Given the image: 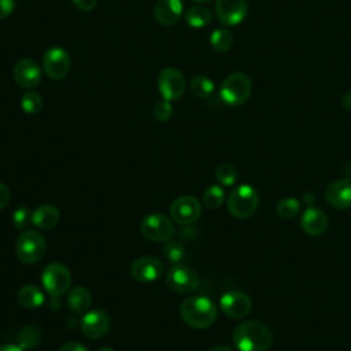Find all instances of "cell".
Wrapping results in <instances>:
<instances>
[{"label":"cell","instance_id":"cell-11","mask_svg":"<svg viewBox=\"0 0 351 351\" xmlns=\"http://www.w3.org/2000/svg\"><path fill=\"white\" fill-rule=\"evenodd\" d=\"M202 204L193 196H180L170 206V217L180 225H189L199 219Z\"/></svg>","mask_w":351,"mask_h":351},{"label":"cell","instance_id":"cell-31","mask_svg":"<svg viewBox=\"0 0 351 351\" xmlns=\"http://www.w3.org/2000/svg\"><path fill=\"white\" fill-rule=\"evenodd\" d=\"M163 255L165 258L174 263V265H178V263H182V261L185 259V250H184V245L178 241H173V240H169L165 243L163 245Z\"/></svg>","mask_w":351,"mask_h":351},{"label":"cell","instance_id":"cell-14","mask_svg":"<svg viewBox=\"0 0 351 351\" xmlns=\"http://www.w3.org/2000/svg\"><path fill=\"white\" fill-rule=\"evenodd\" d=\"M12 77L21 88L32 89L41 81V69L36 60L23 58L15 63L12 69Z\"/></svg>","mask_w":351,"mask_h":351},{"label":"cell","instance_id":"cell-4","mask_svg":"<svg viewBox=\"0 0 351 351\" xmlns=\"http://www.w3.org/2000/svg\"><path fill=\"white\" fill-rule=\"evenodd\" d=\"M259 204V196L254 186L243 184L236 186L228 196L226 207L232 217L237 219H245L251 217Z\"/></svg>","mask_w":351,"mask_h":351},{"label":"cell","instance_id":"cell-8","mask_svg":"<svg viewBox=\"0 0 351 351\" xmlns=\"http://www.w3.org/2000/svg\"><path fill=\"white\" fill-rule=\"evenodd\" d=\"M166 284L178 293H191L199 287V276L193 269L178 263L167 270Z\"/></svg>","mask_w":351,"mask_h":351},{"label":"cell","instance_id":"cell-35","mask_svg":"<svg viewBox=\"0 0 351 351\" xmlns=\"http://www.w3.org/2000/svg\"><path fill=\"white\" fill-rule=\"evenodd\" d=\"M71 1L80 11H84V12L92 11L99 3V0H71Z\"/></svg>","mask_w":351,"mask_h":351},{"label":"cell","instance_id":"cell-12","mask_svg":"<svg viewBox=\"0 0 351 351\" xmlns=\"http://www.w3.org/2000/svg\"><path fill=\"white\" fill-rule=\"evenodd\" d=\"M221 310L230 318L239 319L250 314L252 303L247 293L241 291H228L219 299Z\"/></svg>","mask_w":351,"mask_h":351},{"label":"cell","instance_id":"cell-28","mask_svg":"<svg viewBox=\"0 0 351 351\" xmlns=\"http://www.w3.org/2000/svg\"><path fill=\"white\" fill-rule=\"evenodd\" d=\"M210 44L217 52H225L232 47L233 36L226 29H215L210 36Z\"/></svg>","mask_w":351,"mask_h":351},{"label":"cell","instance_id":"cell-24","mask_svg":"<svg viewBox=\"0 0 351 351\" xmlns=\"http://www.w3.org/2000/svg\"><path fill=\"white\" fill-rule=\"evenodd\" d=\"M41 341V332L33 325L23 326L18 333V346L23 350L36 348Z\"/></svg>","mask_w":351,"mask_h":351},{"label":"cell","instance_id":"cell-3","mask_svg":"<svg viewBox=\"0 0 351 351\" xmlns=\"http://www.w3.org/2000/svg\"><path fill=\"white\" fill-rule=\"evenodd\" d=\"M252 92V82L245 73H232L221 84L219 97L228 106L244 104Z\"/></svg>","mask_w":351,"mask_h":351},{"label":"cell","instance_id":"cell-18","mask_svg":"<svg viewBox=\"0 0 351 351\" xmlns=\"http://www.w3.org/2000/svg\"><path fill=\"white\" fill-rule=\"evenodd\" d=\"M329 219L318 207H307L300 218V226L308 236H321L328 228Z\"/></svg>","mask_w":351,"mask_h":351},{"label":"cell","instance_id":"cell-25","mask_svg":"<svg viewBox=\"0 0 351 351\" xmlns=\"http://www.w3.org/2000/svg\"><path fill=\"white\" fill-rule=\"evenodd\" d=\"M191 92L199 97V99H204L208 97L213 92H214V82L207 77V75H195L191 80L189 84Z\"/></svg>","mask_w":351,"mask_h":351},{"label":"cell","instance_id":"cell-36","mask_svg":"<svg viewBox=\"0 0 351 351\" xmlns=\"http://www.w3.org/2000/svg\"><path fill=\"white\" fill-rule=\"evenodd\" d=\"M10 202V189L5 184L0 182V210H3Z\"/></svg>","mask_w":351,"mask_h":351},{"label":"cell","instance_id":"cell-39","mask_svg":"<svg viewBox=\"0 0 351 351\" xmlns=\"http://www.w3.org/2000/svg\"><path fill=\"white\" fill-rule=\"evenodd\" d=\"M0 351H25V350L15 344H3L0 346Z\"/></svg>","mask_w":351,"mask_h":351},{"label":"cell","instance_id":"cell-13","mask_svg":"<svg viewBox=\"0 0 351 351\" xmlns=\"http://www.w3.org/2000/svg\"><path fill=\"white\" fill-rule=\"evenodd\" d=\"M215 14L225 26H236L241 23L247 15L245 0H217Z\"/></svg>","mask_w":351,"mask_h":351},{"label":"cell","instance_id":"cell-9","mask_svg":"<svg viewBox=\"0 0 351 351\" xmlns=\"http://www.w3.org/2000/svg\"><path fill=\"white\" fill-rule=\"evenodd\" d=\"M158 90L163 100L174 101L185 93V80L174 67H165L158 75Z\"/></svg>","mask_w":351,"mask_h":351},{"label":"cell","instance_id":"cell-32","mask_svg":"<svg viewBox=\"0 0 351 351\" xmlns=\"http://www.w3.org/2000/svg\"><path fill=\"white\" fill-rule=\"evenodd\" d=\"M154 117L160 121L166 122L173 117V106L171 101L167 100H160L154 106Z\"/></svg>","mask_w":351,"mask_h":351},{"label":"cell","instance_id":"cell-15","mask_svg":"<svg viewBox=\"0 0 351 351\" xmlns=\"http://www.w3.org/2000/svg\"><path fill=\"white\" fill-rule=\"evenodd\" d=\"M110 317L103 310H89L81 318V330L89 339H100L110 330Z\"/></svg>","mask_w":351,"mask_h":351},{"label":"cell","instance_id":"cell-5","mask_svg":"<svg viewBox=\"0 0 351 351\" xmlns=\"http://www.w3.org/2000/svg\"><path fill=\"white\" fill-rule=\"evenodd\" d=\"M47 251V243L41 233L36 230L22 232L15 244V252L22 263L33 265L43 259Z\"/></svg>","mask_w":351,"mask_h":351},{"label":"cell","instance_id":"cell-1","mask_svg":"<svg viewBox=\"0 0 351 351\" xmlns=\"http://www.w3.org/2000/svg\"><path fill=\"white\" fill-rule=\"evenodd\" d=\"M233 344L239 351H267L273 344V333L261 321H245L234 328Z\"/></svg>","mask_w":351,"mask_h":351},{"label":"cell","instance_id":"cell-34","mask_svg":"<svg viewBox=\"0 0 351 351\" xmlns=\"http://www.w3.org/2000/svg\"><path fill=\"white\" fill-rule=\"evenodd\" d=\"M15 8L14 0H0V19L8 18Z\"/></svg>","mask_w":351,"mask_h":351},{"label":"cell","instance_id":"cell-20","mask_svg":"<svg viewBox=\"0 0 351 351\" xmlns=\"http://www.w3.org/2000/svg\"><path fill=\"white\" fill-rule=\"evenodd\" d=\"M60 221L59 210L52 204H41L32 213V223L38 229H52Z\"/></svg>","mask_w":351,"mask_h":351},{"label":"cell","instance_id":"cell-10","mask_svg":"<svg viewBox=\"0 0 351 351\" xmlns=\"http://www.w3.org/2000/svg\"><path fill=\"white\" fill-rule=\"evenodd\" d=\"M71 67L69 52L60 47H52L43 55V69L52 80H63Z\"/></svg>","mask_w":351,"mask_h":351},{"label":"cell","instance_id":"cell-27","mask_svg":"<svg viewBox=\"0 0 351 351\" xmlns=\"http://www.w3.org/2000/svg\"><path fill=\"white\" fill-rule=\"evenodd\" d=\"M276 211L282 219H293L300 213V202L295 197H284L277 203Z\"/></svg>","mask_w":351,"mask_h":351},{"label":"cell","instance_id":"cell-23","mask_svg":"<svg viewBox=\"0 0 351 351\" xmlns=\"http://www.w3.org/2000/svg\"><path fill=\"white\" fill-rule=\"evenodd\" d=\"M211 19H213V12L204 5H193L185 12L186 23L195 29L208 25Z\"/></svg>","mask_w":351,"mask_h":351},{"label":"cell","instance_id":"cell-26","mask_svg":"<svg viewBox=\"0 0 351 351\" xmlns=\"http://www.w3.org/2000/svg\"><path fill=\"white\" fill-rule=\"evenodd\" d=\"M225 202L223 188L219 185H211L203 192V206L210 210L221 207Z\"/></svg>","mask_w":351,"mask_h":351},{"label":"cell","instance_id":"cell-19","mask_svg":"<svg viewBox=\"0 0 351 351\" xmlns=\"http://www.w3.org/2000/svg\"><path fill=\"white\" fill-rule=\"evenodd\" d=\"M184 10L181 0H158L154 8V16L158 23L170 26L178 22Z\"/></svg>","mask_w":351,"mask_h":351},{"label":"cell","instance_id":"cell-22","mask_svg":"<svg viewBox=\"0 0 351 351\" xmlns=\"http://www.w3.org/2000/svg\"><path fill=\"white\" fill-rule=\"evenodd\" d=\"M90 292L85 287H74L67 295V304L74 313H86L90 306Z\"/></svg>","mask_w":351,"mask_h":351},{"label":"cell","instance_id":"cell-16","mask_svg":"<svg viewBox=\"0 0 351 351\" xmlns=\"http://www.w3.org/2000/svg\"><path fill=\"white\" fill-rule=\"evenodd\" d=\"M163 273V263L155 256H141L133 261L130 274L136 281L152 282Z\"/></svg>","mask_w":351,"mask_h":351},{"label":"cell","instance_id":"cell-38","mask_svg":"<svg viewBox=\"0 0 351 351\" xmlns=\"http://www.w3.org/2000/svg\"><path fill=\"white\" fill-rule=\"evenodd\" d=\"M341 106L346 108V110H351V90L346 92L340 100Z\"/></svg>","mask_w":351,"mask_h":351},{"label":"cell","instance_id":"cell-40","mask_svg":"<svg viewBox=\"0 0 351 351\" xmlns=\"http://www.w3.org/2000/svg\"><path fill=\"white\" fill-rule=\"evenodd\" d=\"M208 351H233L230 347L228 346H223V344H219V346H215L213 348H210Z\"/></svg>","mask_w":351,"mask_h":351},{"label":"cell","instance_id":"cell-30","mask_svg":"<svg viewBox=\"0 0 351 351\" xmlns=\"http://www.w3.org/2000/svg\"><path fill=\"white\" fill-rule=\"evenodd\" d=\"M237 170L230 163H221L215 169V180L223 186H232L237 181Z\"/></svg>","mask_w":351,"mask_h":351},{"label":"cell","instance_id":"cell-29","mask_svg":"<svg viewBox=\"0 0 351 351\" xmlns=\"http://www.w3.org/2000/svg\"><path fill=\"white\" fill-rule=\"evenodd\" d=\"M21 108L23 112L26 114H37L41 111L43 108V97L40 93L34 92V90H27L26 93H23V96L21 97Z\"/></svg>","mask_w":351,"mask_h":351},{"label":"cell","instance_id":"cell-2","mask_svg":"<svg viewBox=\"0 0 351 351\" xmlns=\"http://www.w3.org/2000/svg\"><path fill=\"white\" fill-rule=\"evenodd\" d=\"M180 315L188 326L204 329L214 324L218 315V308L207 296H192L181 303Z\"/></svg>","mask_w":351,"mask_h":351},{"label":"cell","instance_id":"cell-42","mask_svg":"<svg viewBox=\"0 0 351 351\" xmlns=\"http://www.w3.org/2000/svg\"><path fill=\"white\" fill-rule=\"evenodd\" d=\"M195 3H206V1H210V0H192Z\"/></svg>","mask_w":351,"mask_h":351},{"label":"cell","instance_id":"cell-21","mask_svg":"<svg viewBox=\"0 0 351 351\" xmlns=\"http://www.w3.org/2000/svg\"><path fill=\"white\" fill-rule=\"evenodd\" d=\"M18 303L26 308H37L43 306L45 298L40 288L36 285H25L16 293Z\"/></svg>","mask_w":351,"mask_h":351},{"label":"cell","instance_id":"cell-7","mask_svg":"<svg viewBox=\"0 0 351 351\" xmlns=\"http://www.w3.org/2000/svg\"><path fill=\"white\" fill-rule=\"evenodd\" d=\"M140 230L145 239L155 243H166L176 233L171 219L160 213L145 215L140 223Z\"/></svg>","mask_w":351,"mask_h":351},{"label":"cell","instance_id":"cell-33","mask_svg":"<svg viewBox=\"0 0 351 351\" xmlns=\"http://www.w3.org/2000/svg\"><path fill=\"white\" fill-rule=\"evenodd\" d=\"M32 221V213L26 207H19L12 214V223L16 229H23Z\"/></svg>","mask_w":351,"mask_h":351},{"label":"cell","instance_id":"cell-6","mask_svg":"<svg viewBox=\"0 0 351 351\" xmlns=\"http://www.w3.org/2000/svg\"><path fill=\"white\" fill-rule=\"evenodd\" d=\"M41 282L44 289L52 298H59L70 289L71 273L64 265L53 262L44 267L41 273Z\"/></svg>","mask_w":351,"mask_h":351},{"label":"cell","instance_id":"cell-37","mask_svg":"<svg viewBox=\"0 0 351 351\" xmlns=\"http://www.w3.org/2000/svg\"><path fill=\"white\" fill-rule=\"evenodd\" d=\"M58 351H88V350L78 341H67L63 346H60Z\"/></svg>","mask_w":351,"mask_h":351},{"label":"cell","instance_id":"cell-17","mask_svg":"<svg viewBox=\"0 0 351 351\" xmlns=\"http://www.w3.org/2000/svg\"><path fill=\"white\" fill-rule=\"evenodd\" d=\"M325 199L333 208H351V180L341 178L329 184L325 191Z\"/></svg>","mask_w":351,"mask_h":351},{"label":"cell","instance_id":"cell-41","mask_svg":"<svg viewBox=\"0 0 351 351\" xmlns=\"http://www.w3.org/2000/svg\"><path fill=\"white\" fill-rule=\"evenodd\" d=\"M97 351H115V350H112L111 347H101V348H99Z\"/></svg>","mask_w":351,"mask_h":351}]
</instances>
